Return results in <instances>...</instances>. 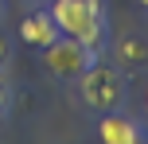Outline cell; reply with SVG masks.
Listing matches in <instances>:
<instances>
[{
  "label": "cell",
  "mask_w": 148,
  "mask_h": 144,
  "mask_svg": "<svg viewBox=\"0 0 148 144\" xmlns=\"http://www.w3.org/2000/svg\"><path fill=\"white\" fill-rule=\"evenodd\" d=\"M78 90H82V101L90 109H117L125 101V78H121L117 66H105V62H90L86 70L78 74Z\"/></svg>",
  "instance_id": "cell-2"
},
{
  "label": "cell",
  "mask_w": 148,
  "mask_h": 144,
  "mask_svg": "<svg viewBox=\"0 0 148 144\" xmlns=\"http://www.w3.org/2000/svg\"><path fill=\"white\" fill-rule=\"evenodd\" d=\"M97 136H101L105 144H140V125L133 121V117H121V113H105L101 125H97Z\"/></svg>",
  "instance_id": "cell-5"
},
{
  "label": "cell",
  "mask_w": 148,
  "mask_h": 144,
  "mask_svg": "<svg viewBox=\"0 0 148 144\" xmlns=\"http://www.w3.org/2000/svg\"><path fill=\"white\" fill-rule=\"evenodd\" d=\"M140 8H148V0H140Z\"/></svg>",
  "instance_id": "cell-10"
},
{
  "label": "cell",
  "mask_w": 148,
  "mask_h": 144,
  "mask_svg": "<svg viewBox=\"0 0 148 144\" xmlns=\"http://www.w3.org/2000/svg\"><path fill=\"white\" fill-rule=\"evenodd\" d=\"M117 59L125 62V66H148V43L136 39V35L117 39Z\"/></svg>",
  "instance_id": "cell-6"
},
{
  "label": "cell",
  "mask_w": 148,
  "mask_h": 144,
  "mask_svg": "<svg viewBox=\"0 0 148 144\" xmlns=\"http://www.w3.org/2000/svg\"><path fill=\"white\" fill-rule=\"evenodd\" d=\"M144 117H148V90H144Z\"/></svg>",
  "instance_id": "cell-9"
},
{
  "label": "cell",
  "mask_w": 148,
  "mask_h": 144,
  "mask_svg": "<svg viewBox=\"0 0 148 144\" xmlns=\"http://www.w3.org/2000/svg\"><path fill=\"white\" fill-rule=\"evenodd\" d=\"M47 12L55 16L62 35H70V39H78V43H86V47L97 51V43L105 35V8H101V0H51Z\"/></svg>",
  "instance_id": "cell-1"
},
{
  "label": "cell",
  "mask_w": 148,
  "mask_h": 144,
  "mask_svg": "<svg viewBox=\"0 0 148 144\" xmlns=\"http://www.w3.org/2000/svg\"><path fill=\"white\" fill-rule=\"evenodd\" d=\"M43 62H47V70L59 74V78H78L82 70L94 62V47L78 43V39H70V35H59L55 43L43 47Z\"/></svg>",
  "instance_id": "cell-3"
},
{
  "label": "cell",
  "mask_w": 148,
  "mask_h": 144,
  "mask_svg": "<svg viewBox=\"0 0 148 144\" xmlns=\"http://www.w3.org/2000/svg\"><path fill=\"white\" fill-rule=\"evenodd\" d=\"M59 35H62V31H59V23H55V16L47 12V8H43V12H31L27 20L20 23V39L31 43V47H39V51H43L47 43H55Z\"/></svg>",
  "instance_id": "cell-4"
},
{
  "label": "cell",
  "mask_w": 148,
  "mask_h": 144,
  "mask_svg": "<svg viewBox=\"0 0 148 144\" xmlns=\"http://www.w3.org/2000/svg\"><path fill=\"white\" fill-rule=\"evenodd\" d=\"M8 51H12V47H8V39L0 35V66H4V62H8Z\"/></svg>",
  "instance_id": "cell-8"
},
{
  "label": "cell",
  "mask_w": 148,
  "mask_h": 144,
  "mask_svg": "<svg viewBox=\"0 0 148 144\" xmlns=\"http://www.w3.org/2000/svg\"><path fill=\"white\" fill-rule=\"evenodd\" d=\"M43 4H51V0H43Z\"/></svg>",
  "instance_id": "cell-12"
},
{
  "label": "cell",
  "mask_w": 148,
  "mask_h": 144,
  "mask_svg": "<svg viewBox=\"0 0 148 144\" xmlns=\"http://www.w3.org/2000/svg\"><path fill=\"white\" fill-rule=\"evenodd\" d=\"M8 109H12V86H8V78L0 74V121L8 117Z\"/></svg>",
  "instance_id": "cell-7"
},
{
  "label": "cell",
  "mask_w": 148,
  "mask_h": 144,
  "mask_svg": "<svg viewBox=\"0 0 148 144\" xmlns=\"http://www.w3.org/2000/svg\"><path fill=\"white\" fill-rule=\"evenodd\" d=\"M0 8H4V0H0Z\"/></svg>",
  "instance_id": "cell-11"
}]
</instances>
